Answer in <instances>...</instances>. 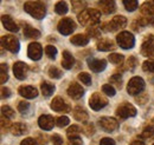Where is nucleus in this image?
<instances>
[{
	"label": "nucleus",
	"instance_id": "obj_14",
	"mask_svg": "<svg viewBox=\"0 0 154 145\" xmlns=\"http://www.w3.org/2000/svg\"><path fill=\"white\" fill-rule=\"evenodd\" d=\"M26 72H27V65L25 63H21L18 61L13 65V73H14V77L19 80L25 79L26 77Z\"/></svg>",
	"mask_w": 154,
	"mask_h": 145
},
{
	"label": "nucleus",
	"instance_id": "obj_54",
	"mask_svg": "<svg viewBox=\"0 0 154 145\" xmlns=\"http://www.w3.org/2000/svg\"><path fill=\"white\" fill-rule=\"evenodd\" d=\"M131 145H145V143H143V142H141V141H133Z\"/></svg>",
	"mask_w": 154,
	"mask_h": 145
},
{
	"label": "nucleus",
	"instance_id": "obj_26",
	"mask_svg": "<svg viewBox=\"0 0 154 145\" xmlns=\"http://www.w3.org/2000/svg\"><path fill=\"white\" fill-rule=\"evenodd\" d=\"M71 44L77 45V46H84L89 43V38L85 36V34H76L70 39Z\"/></svg>",
	"mask_w": 154,
	"mask_h": 145
},
{
	"label": "nucleus",
	"instance_id": "obj_17",
	"mask_svg": "<svg viewBox=\"0 0 154 145\" xmlns=\"http://www.w3.org/2000/svg\"><path fill=\"white\" fill-rule=\"evenodd\" d=\"M38 125L40 129L49 131V130H51V129L54 127V125H55V120H54V118H52L51 116H49V114H43V116L39 117Z\"/></svg>",
	"mask_w": 154,
	"mask_h": 145
},
{
	"label": "nucleus",
	"instance_id": "obj_16",
	"mask_svg": "<svg viewBox=\"0 0 154 145\" xmlns=\"http://www.w3.org/2000/svg\"><path fill=\"white\" fill-rule=\"evenodd\" d=\"M51 109L56 112H68L70 108L68 106V104L64 102L63 98L60 97H56L52 102H51Z\"/></svg>",
	"mask_w": 154,
	"mask_h": 145
},
{
	"label": "nucleus",
	"instance_id": "obj_19",
	"mask_svg": "<svg viewBox=\"0 0 154 145\" xmlns=\"http://www.w3.org/2000/svg\"><path fill=\"white\" fill-rule=\"evenodd\" d=\"M20 96L27 98V99H32V98H36L37 94H38V91L37 89H35L33 86H20L19 90H18Z\"/></svg>",
	"mask_w": 154,
	"mask_h": 145
},
{
	"label": "nucleus",
	"instance_id": "obj_50",
	"mask_svg": "<svg viewBox=\"0 0 154 145\" xmlns=\"http://www.w3.org/2000/svg\"><path fill=\"white\" fill-rule=\"evenodd\" d=\"M100 145H116V144L112 138H102L101 142H100Z\"/></svg>",
	"mask_w": 154,
	"mask_h": 145
},
{
	"label": "nucleus",
	"instance_id": "obj_20",
	"mask_svg": "<svg viewBox=\"0 0 154 145\" xmlns=\"http://www.w3.org/2000/svg\"><path fill=\"white\" fill-rule=\"evenodd\" d=\"M1 21H2V25L6 30L11 31V32H17L18 31V25L14 22V20L11 18L10 16H2L1 17Z\"/></svg>",
	"mask_w": 154,
	"mask_h": 145
},
{
	"label": "nucleus",
	"instance_id": "obj_11",
	"mask_svg": "<svg viewBox=\"0 0 154 145\" xmlns=\"http://www.w3.org/2000/svg\"><path fill=\"white\" fill-rule=\"evenodd\" d=\"M98 124L101 129H103L107 132H113L119 127V123L115 118H110V117H103L98 120Z\"/></svg>",
	"mask_w": 154,
	"mask_h": 145
},
{
	"label": "nucleus",
	"instance_id": "obj_4",
	"mask_svg": "<svg viewBox=\"0 0 154 145\" xmlns=\"http://www.w3.org/2000/svg\"><path fill=\"white\" fill-rule=\"evenodd\" d=\"M126 25H127V19L125 18V17H122V16H117L112 21L104 22L102 25V28L106 32H114V31L119 30V28H123Z\"/></svg>",
	"mask_w": 154,
	"mask_h": 145
},
{
	"label": "nucleus",
	"instance_id": "obj_43",
	"mask_svg": "<svg viewBox=\"0 0 154 145\" xmlns=\"http://www.w3.org/2000/svg\"><path fill=\"white\" fill-rule=\"evenodd\" d=\"M135 66H136V59L134 57H129V59L127 60L123 70H134Z\"/></svg>",
	"mask_w": 154,
	"mask_h": 145
},
{
	"label": "nucleus",
	"instance_id": "obj_18",
	"mask_svg": "<svg viewBox=\"0 0 154 145\" xmlns=\"http://www.w3.org/2000/svg\"><path fill=\"white\" fill-rule=\"evenodd\" d=\"M98 7L101 8V11L106 14H110L115 12V2L114 0H100L98 1Z\"/></svg>",
	"mask_w": 154,
	"mask_h": 145
},
{
	"label": "nucleus",
	"instance_id": "obj_31",
	"mask_svg": "<svg viewBox=\"0 0 154 145\" xmlns=\"http://www.w3.org/2000/svg\"><path fill=\"white\" fill-rule=\"evenodd\" d=\"M123 6L126 7L127 11L133 12L137 8V0H123Z\"/></svg>",
	"mask_w": 154,
	"mask_h": 145
},
{
	"label": "nucleus",
	"instance_id": "obj_56",
	"mask_svg": "<svg viewBox=\"0 0 154 145\" xmlns=\"http://www.w3.org/2000/svg\"><path fill=\"white\" fill-rule=\"evenodd\" d=\"M153 145H154V144H153Z\"/></svg>",
	"mask_w": 154,
	"mask_h": 145
},
{
	"label": "nucleus",
	"instance_id": "obj_21",
	"mask_svg": "<svg viewBox=\"0 0 154 145\" xmlns=\"http://www.w3.org/2000/svg\"><path fill=\"white\" fill-rule=\"evenodd\" d=\"M24 26V36L27 39H36V38H39L40 37V32L38 30L33 28L32 26L27 25V24H23Z\"/></svg>",
	"mask_w": 154,
	"mask_h": 145
},
{
	"label": "nucleus",
	"instance_id": "obj_30",
	"mask_svg": "<svg viewBox=\"0 0 154 145\" xmlns=\"http://www.w3.org/2000/svg\"><path fill=\"white\" fill-rule=\"evenodd\" d=\"M55 11H56V13L58 14H65L66 12H68V5H66V2L65 1H59L56 4V6H55Z\"/></svg>",
	"mask_w": 154,
	"mask_h": 145
},
{
	"label": "nucleus",
	"instance_id": "obj_23",
	"mask_svg": "<svg viewBox=\"0 0 154 145\" xmlns=\"http://www.w3.org/2000/svg\"><path fill=\"white\" fill-rule=\"evenodd\" d=\"M97 49L100 51H110V50H114L115 49V45L114 43L110 40V39H101L98 43H97Z\"/></svg>",
	"mask_w": 154,
	"mask_h": 145
},
{
	"label": "nucleus",
	"instance_id": "obj_37",
	"mask_svg": "<svg viewBox=\"0 0 154 145\" xmlns=\"http://www.w3.org/2000/svg\"><path fill=\"white\" fill-rule=\"evenodd\" d=\"M45 53H46V55H48L50 59H55V58H56V55H57V50H56V47H54L52 45H48V46L45 47Z\"/></svg>",
	"mask_w": 154,
	"mask_h": 145
},
{
	"label": "nucleus",
	"instance_id": "obj_3",
	"mask_svg": "<svg viewBox=\"0 0 154 145\" xmlns=\"http://www.w3.org/2000/svg\"><path fill=\"white\" fill-rule=\"evenodd\" d=\"M116 40H117V44L120 45V47L125 49V50H129V49H133L135 45V39L134 36L127 31H123V32H120L117 37H116Z\"/></svg>",
	"mask_w": 154,
	"mask_h": 145
},
{
	"label": "nucleus",
	"instance_id": "obj_39",
	"mask_svg": "<svg viewBox=\"0 0 154 145\" xmlns=\"http://www.w3.org/2000/svg\"><path fill=\"white\" fill-rule=\"evenodd\" d=\"M49 75H50L51 78L58 79V78H60V77H62V71H60L59 69H57V67L52 66V67H50V69H49Z\"/></svg>",
	"mask_w": 154,
	"mask_h": 145
},
{
	"label": "nucleus",
	"instance_id": "obj_13",
	"mask_svg": "<svg viewBox=\"0 0 154 145\" xmlns=\"http://www.w3.org/2000/svg\"><path fill=\"white\" fill-rule=\"evenodd\" d=\"M88 66L93 72H102L107 66V61L104 59L89 58L88 59Z\"/></svg>",
	"mask_w": 154,
	"mask_h": 145
},
{
	"label": "nucleus",
	"instance_id": "obj_41",
	"mask_svg": "<svg viewBox=\"0 0 154 145\" xmlns=\"http://www.w3.org/2000/svg\"><path fill=\"white\" fill-rule=\"evenodd\" d=\"M1 113H2V116L7 117V118H13L14 117V111L10 106H2L1 108Z\"/></svg>",
	"mask_w": 154,
	"mask_h": 145
},
{
	"label": "nucleus",
	"instance_id": "obj_9",
	"mask_svg": "<svg viewBox=\"0 0 154 145\" xmlns=\"http://www.w3.org/2000/svg\"><path fill=\"white\" fill-rule=\"evenodd\" d=\"M107 104H108L107 98H104V97H103L102 94H100V93H94V94H91V97H90V99H89V105H90V108L93 110H95V111H98V110L103 109Z\"/></svg>",
	"mask_w": 154,
	"mask_h": 145
},
{
	"label": "nucleus",
	"instance_id": "obj_53",
	"mask_svg": "<svg viewBox=\"0 0 154 145\" xmlns=\"http://www.w3.org/2000/svg\"><path fill=\"white\" fill-rule=\"evenodd\" d=\"M10 93H11V92H10L8 89H6V87H2V89H1V97H2V98H8V97H10Z\"/></svg>",
	"mask_w": 154,
	"mask_h": 145
},
{
	"label": "nucleus",
	"instance_id": "obj_1",
	"mask_svg": "<svg viewBox=\"0 0 154 145\" xmlns=\"http://www.w3.org/2000/svg\"><path fill=\"white\" fill-rule=\"evenodd\" d=\"M101 19V13L100 11L94 10V8H85L81 13H78V21L88 27H93L100 22Z\"/></svg>",
	"mask_w": 154,
	"mask_h": 145
},
{
	"label": "nucleus",
	"instance_id": "obj_36",
	"mask_svg": "<svg viewBox=\"0 0 154 145\" xmlns=\"http://www.w3.org/2000/svg\"><path fill=\"white\" fill-rule=\"evenodd\" d=\"M142 70L145 72L154 73V60H146L142 64Z\"/></svg>",
	"mask_w": 154,
	"mask_h": 145
},
{
	"label": "nucleus",
	"instance_id": "obj_51",
	"mask_svg": "<svg viewBox=\"0 0 154 145\" xmlns=\"http://www.w3.org/2000/svg\"><path fill=\"white\" fill-rule=\"evenodd\" d=\"M8 126H10V120L7 119V117L5 118V116H1V127H2V131L5 130V127L7 129Z\"/></svg>",
	"mask_w": 154,
	"mask_h": 145
},
{
	"label": "nucleus",
	"instance_id": "obj_29",
	"mask_svg": "<svg viewBox=\"0 0 154 145\" xmlns=\"http://www.w3.org/2000/svg\"><path fill=\"white\" fill-rule=\"evenodd\" d=\"M71 5H72V10L76 13H81L82 11L85 10V1L84 0H71Z\"/></svg>",
	"mask_w": 154,
	"mask_h": 145
},
{
	"label": "nucleus",
	"instance_id": "obj_8",
	"mask_svg": "<svg viewBox=\"0 0 154 145\" xmlns=\"http://www.w3.org/2000/svg\"><path fill=\"white\" fill-rule=\"evenodd\" d=\"M1 44L10 52L17 53L19 51V40L13 36H5L1 38Z\"/></svg>",
	"mask_w": 154,
	"mask_h": 145
},
{
	"label": "nucleus",
	"instance_id": "obj_52",
	"mask_svg": "<svg viewBox=\"0 0 154 145\" xmlns=\"http://www.w3.org/2000/svg\"><path fill=\"white\" fill-rule=\"evenodd\" d=\"M85 133H87V136H91L94 133V126L90 125V124H88L87 127H85Z\"/></svg>",
	"mask_w": 154,
	"mask_h": 145
},
{
	"label": "nucleus",
	"instance_id": "obj_34",
	"mask_svg": "<svg viewBox=\"0 0 154 145\" xmlns=\"http://www.w3.org/2000/svg\"><path fill=\"white\" fill-rule=\"evenodd\" d=\"M141 138H145V139H151L154 138V129L152 126H147L143 129L142 133H141Z\"/></svg>",
	"mask_w": 154,
	"mask_h": 145
},
{
	"label": "nucleus",
	"instance_id": "obj_46",
	"mask_svg": "<svg viewBox=\"0 0 154 145\" xmlns=\"http://www.w3.org/2000/svg\"><path fill=\"white\" fill-rule=\"evenodd\" d=\"M29 108H30V104L26 103V102H20L18 104V111L21 112V113H25L29 110Z\"/></svg>",
	"mask_w": 154,
	"mask_h": 145
},
{
	"label": "nucleus",
	"instance_id": "obj_42",
	"mask_svg": "<svg viewBox=\"0 0 154 145\" xmlns=\"http://www.w3.org/2000/svg\"><path fill=\"white\" fill-rule=\"evenodd\" d=\"M69 123H70V120H69V118H68L66 116H62V117H59V118L56 119V124H57V126H59V127L66 126Z\"/></svg>",
	"mask_w": 154,
	"mask_h": 145
},
{
	"label": "nucleus",
	"instance_id": "obj_38",
	"mask_svg": "<svg viewBox=\"0 0 154 145\" xmlns=\"http://www.w3.org/2000/svg\"><path fill=\"white\" fill-rule=\"evenodd\" d=\"M78 79H79L83 84H85V85H90V84H91V77L85 72L79 73V74H78Z\"/></svg>",
	"mask_w": 154,
	"mask_h": 145
},
{
	"label": "nucleus",
	"instance_id": "obj_24",
	"mask_svg": "<svg viewBox=\"0 0 154 145\" xmlns=\"http://www.w3.org/2000/svg\"><path fill=\"white\" fill-rule=\"evenodd\" d=\"M140 11L143 16H154V0H151V1H146L145 4L141 5L140 7Z\"/></svg>",
	"mask_w": 154,
	"mask_h": 145
},
{
	"label": "nucleus",
	"instance_id": "obj_28",
	"mask_svg": "<svg viewBox=\"0 0 154 145\" xmlns=\"http://www.w3.org/2000/svg\"><path fill=\"white\" fill-rule=\"evenodd\" d=\"M40 89H42L43 96H45V97H50V96L54 93V91H55V86H54L52 84L48 83V81H43L42 85H40Z\"/></svg>",
	"mask_w": 154,
	"mask_h": 145
},
{
	"label": "nucleus",
	"instance_id": "obj_27",
	"mask_svg": "<svg viewBox=\"0 0 154 145\" xmlns=\"http://www.w3.org/2000/svg\"><path fill=\"white\" fill-rule=\"evenodd\" d=\"M11 131H12V133L16 135V136H21V135L26 133L27 127L25 126L23 123H14V124L11 126Z\"/></svg>",
	"mask_w": 154,
	"mask_h": 145
},
{
	"label": "nucleus",
	"instance_id": "obj_55",
	"mask_svg": "<svg viewBox=\"0 0 154 145\" xmlns=\"http://www.w3.org/2000/svg\"><path fill=\"white\" fill-rule=\"evenodd\" d=\"M153 122H154V119H153Z\"/></svg>",
	"mask_w": 154,
	"mask_h": 145
},
{
	"label": "nucleus",
	"instance_id": "obj_6",
	"mask_svg": "<svg viewBox=\"0 0 154 145\" xmlns=\"http://www.w3.org/2000/svg\"><path fill=\"white\" fill-rule=\"evenodd\" d=\"M145 89V81L142 78L140 77H134L129 80L128 83V86H127V91L129 94H133V96H136L139 94L141 91Z\"/></svg>",
	"mask_w": 154,
	"mask_h": 145
},
{
	"label": "nucleus",
	"instance_id": "obj_25",
	"mask_svg": "<svg viewBox=\"0 0 154 145\" xmlns=\"http://www.w3.org/2000/svg\"><path fill=\"white\" fill-rule=\"evenodd\" d=\"M74 117H75L76 120L82 122V123H84V122L88 120V113H87V111L83 109V108H81V106H76L74 109Z\"/></svg>",
	"mask_w": 154,
	"mask_h": 145
},
{
	"label": "nucleus",
	"instance_id": "obj_32",
	"mask_svg": "<svg viewBox=\"0 0 154 145\" xmlns=\"http://www.w3.org/2000/svg\"><path fill=\"white\" fill-rule=\"evenodd\" d=\"M79 132H81L79 126L72 125V126H70L69 129H68V131H66V136H68V138L70 139V138H74V137H78V136H79Z\"/></svg>",
	"mask_w": 154,
	"mask_h": 145
},
{
	"label": "nucleus",
	"instance_id": "obj_48",
	"mask_svg": "<svg viewBox=\"0 0 154 145\" xmlns=\"http://www.w3.org/2000/svg\"><path fill=\"white\" fill-rule=\"evenodd\" d=\"M68 145H83V143H82V139H81L79 136H78V137L70 138V139H69V144Z\"/></svg>",
	"mask_w": 154,
	"mask_h": 145
},
{
	"label": "nucleus",
	"instance_id": "obj_5",
	"mask_svg": "<svg viewBox=\"0 0 154 145\" xmlns=\"http://www.w3.org/2000/svg\"><path fill=\"white\" fill-rule=\"evenodd\" d=\"M136 114V109L129 103H123L116 109V116L121 119H126L129 117H134Z\"/></svg>",
	"mask_w": 154,
	"mask_h": 145
},
{
	"label": "nucleus",
	"instance_id": "obj_2",
	"mask_svg": "<svg viewBox=\"0 0 154 145\" xmlns=\"http://www.w3.org/2000/svg\"><path fill=\"white\" fill-rule=\"evenodd\" d=\"M25 12L36 19H43L45 16V5L42 1H27L24 5Z\"/></svg>",
	"mask_w": 154,
	"mask_h": 145
},
{
	"label": "nucleus",
	"instance_id": "obj_7",
	"mask_svg": "<svg viewBox=\"0 0 154 145\" xmlns=\"http://www.w3.org/2000/svg\"><path fill=\"white\" fill-rule=\"evenodd\" d=\"M76 28V24L74 22V20L70 18L62 19L58 24V31L60 34L63 36H69L71 34Z\"/></svg>",
	"mask_w": 154,
	"mask_h": 145
},
{
	"label": "nucleus",
	"instance_id": "obj_10",
	"mask_svg": "<svg viewBox=\"0 0 154 145\" xmlns=\"http://www.w3.org/2000/svg\"><path fill=\"white\" fill-rule=\"evenodd\" d=\"M141 53L145 57L154 58V36L151 34V36L146 37L141 46Z\"/></svg>",
	"mask_w": 154,
	"mask_h": 145
},
{
	"label": "nucleus",
	"instance_id": "obj_45",
	"mask_svg": "<svg viewBox=\"0 0 154 145\" xmlns=\"http://www.w3.org/2000/svg\"><path fill=\"white\" fill-rule=\"evenodd\" d=\"M87 34L89 37H91V38H98V37L101 36V32L97 28H95V27H90V28H88Z\"/></svg>",
	"mask_w": 154,
	"mask_h": 145
},
{
	"label": "nucleus",
	"instance_id": "obj_33",
	"mask_svg": "<svg viewBox=\"0 0 154 145\" xmlns=\"http://www.w3.org/2000/svg\"><path fill=\"white\" fill-rule=\"evenodd\" d=\"M7 70H8L7 65H6V64H1V66H0V75H1L0 83H1V84H5V83L7 81V79H8Z\"/></svg>",
	"mask_w": 154,
	"mask_h": 145
},
{
	"label": "nucleus",
	"instance_id": "obj_15",
	"mask_svg": "<svg viewBox=\"0 0 154 145\" xmlns=\"http://www.w3.org/2000/svg\"><path fill=\"white\" fill-rule=\"evenodd\" d=\"M68 94H69L72 99H79V98L83 97L84 90H83V87H82L79 84H77V83H71L70 86H69V89H68Z\"/></svg>",
	"mask_w": 154,
	"mask_h": 145
},
{
	"label": "nucleus",
	"instance_id": "obj_22",
	"mask_svg": "<svg viewBox=\"0 0 154 145\" xmlns=\"http://www.w3.org/2000/svg\"><path fill=\"white\" fill-rule=\"evenodd\" d=\"M75 60H74V57L69 52V51H64L63 52V59H62V66L65 69V70H69L72 67Z\"/></svg>",
	"mask_w": 154,
	"mask_h": 145
},
{
	"label": "nucleus",
	"instance_id": "obj_49",
	"mask_svg": "<svg viewBox=\"0 0 154 145\" xmlns=\"http://www.w3.org/2000/svg\"><path fill=\"white\" fill-rule=\"evenodd\" d=\"M20 145H38L37 144V141H35L33 138H25Z\"/></svg>",
	"mask_w": 154,
	"mask_h": 145
},
{
	"label": "nucleus",
	"instance_id": "obj_12",
	"mask_svg": "<svg viewBox=\"0 0 154 145\" xmlns=\"http://www.w3.org/2000/svg\"><path fill=\"white\" fill-rule=\"evenodd\" d=\"M43 55V49H42V45L38 43H31L29 45V49H27V55L30 59L32 60H39L42 58Z\"/></svg>",
	"mask_w": 154,
	"mask_h": 145
},
{
	"label": "nucleus",
	"instance_id": "obj_44",
	"mask_svg": "<svg viewBox=\"0 0 154 145\" xmlns=\"http://www.w3.org/2000/svg\"><path fill=\"white\" fill-rule=\"evenodd\" d=\"M102 91L107 94V96H109V97H113V96H115V89L112 86V85H108V84H106V85H103V87H102Z\"/></svg>",
	"mask_w": 154,
	"mask_h": 145
},
{
	"label": "nucleus",
	"instance_id": "obj_35",
	"mask_svg": "<svg viewBox=\"0 0 154 145\" xmlns=\"http://www.w3.org/2000/svg\"><path fill=\"white\" fill-rule=\"evenodd\" d=\"M109 61L115 64V65H121L123 63V55H117V53H113V55H109Z\"/></svg>",
	"mask_w": 154,
	"mask_h": 145
},
{
	"label": "nucleus",
	"instance_id": "obj_40",
	"mask_svg": "<svg viewBox=\"0 0 154 145\" xmlns=\"http://www.w3.org/2000/svg\"><path fill=\"white\" fill-rule=\"evenodd\" d=\"M110 83L116 85L119 89H121V86H122V85H121V84H122V77H121V74H114V75H112Z\"/></svg>",
	"mask_w": 154,
	"mask_h": 145
},
{
	"label": "nucleus",
	"instance_id": "obj_47",
	"mask_svg": "<svg viewBox=\"0 0 154 145\" xmlns=\"http://www.w3.org/2000/svg\"><path fill=\"white\" fill-rule=\"evenodd\" d=\"M51 141H52V144L54 145H63V139H62V137L58 136V135H54V136L51 137Z\"/></svg>",
	"mask_w": 154,
	"mask_h": 145
}]
</instances>
